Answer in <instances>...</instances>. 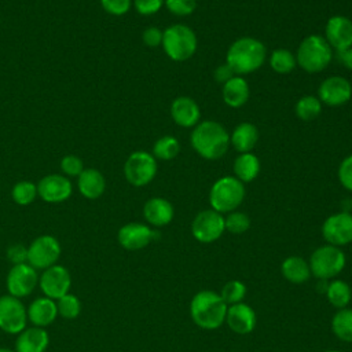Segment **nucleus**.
<instances>
[{
    "label": "nucleus",
    "mask_w": 352,
    "mask_h": 352,
    "mask_svg": "<svg viewBox=\"0 0 352 352\" xmlns=\"http://www.w3.org/2000/svg\"><path fill=\"white\" fill-rule=\"evenodd\" d=\"M190 143L198 155L205 160L214 161L227 153L230 135L220 122L206 120L194 126Z\"/></svg>",
    "instance_id": "obj_1"
},
{
    "label": "nucleus",
    "mask_w": 352,
    "mask_h": 352,
    "mask_svg": "<svg viewBox=\"0 0 352 352\" xmlns=\"http://www.w3.org/2000/svg\"><path fill=\"white\" fill-rule=\"evenodd\" d=\"M267 58L264 44L254 37L236 38L227 50L226 63L235 76H245L260 69Z\"/></svg>",
    "instance_id": "obj_2"
},
{
    "label": "nucleus",
    "mask_w": 352,
    "mask_h": 352,
    "mask_svg": "<svg viewBox=\"0 0 352 352\" xmlns=\"http://www.w3.org/2000/svg\"><path fill=\"white\" fill-rule=\"evenodd\" d=\"M228 305L213 290H201L191 298L190 316L204 330H216L226 323Z\"/></svg>",
    "instance_id": "obj_3"
},
{
    "label": "nucleus",
    "mask_w": 352,
    "mask_h": 352,
    "mask_svg": "<svg viewBox=\"0 0 352 352\" xmlns=\"http://www.w3.org/2000/svg\"><path fill=\"white\" fill-rule=\"evenodd\" d=\"M333 59V48L320 34L307 36L298 45L296 60L297 65L307 73L323 72Z\"/></svg>",
    "instance_id": "obj_4"
},
{
    "label": "nucleus",
    "mask_w": 352,
    "mask_h": 352,
    "mask_svg": "<svg viewBox=\"0 0 352 352\" xmlns=\"http://www.w3.org/2000/svg\"><path fill=\"white\" fill-rule=\"evenodd\" d=\"M161 45L172 60L183 62L195 54L198 40L190 26L184 23H175L162 32Z\"/></svg>",
    "instance_id": "obj_5"
},
{
    "label": "nucleus",
    "mask_w": 352,
    "mask_h": 352,
    "mask_svg": "<svg viewBox=\"0 0 352 352\" xmlns=\"http://www.w3.org/2000/svg\"><path fill=\"white\" fill-rule=\"evenodd\" d=\"M245 198V186L235 176L217 179L209 191L210 209L224 214L236 210Z\"/></svg>",
    "instance_id": "obj_6"
},
{
    "label": "nucleus",
    "mask_w": 352,
    "mask_h": 352,
    "mask_svg": "<svg viewBox=\"0 0 352 352\" xmlns=\"http://www.w3.org/2000/svg\"><path fill=\"white\" fill-rule=\"evenodd\" d=\"M346 263L345 253L338 246L333 245H322L314 250L309 257V268L311 274L316 279H334L338 274L342 272Z\"/></svg>",
    "instance_id": "obj_7"
},
{
    "label": "nucleus",
    "mask_w": 352,
    "mask_h": 352,
    "mask_svg": "<svg viewBox=\"0 0 352 352\" xmlns=\"http://www.w3.org/2000/svg\"><path fill=\"white\" fill-rule=\"evenodd\" d=\"M157 175V160L153 154L138 150L129 154L124 164V176L135 187H143L153 182Z\"/></svg>",
    "instance_id": "obj_8"
},
{
    "label": "nucleus",
    "mask_w": 352,
    "mask_h": 352,
    "mask_svg": "<svg viewBox=\"0 0 352 352\" xmlns=\"http://www.w3.org/2000/svg\"><path fill=\"white\" fill-rule=\"evenodd\" d=\"M62 253L59 241L54 235H40L28 246V264L36 270H45L58 263Z\"/></svg>",
    "instance_id": "obj_9"
},
{
    "label": "nucleus",
    "mask_w": 352,
    "mask_h": 352,
    "mask_svg": "<svg viewBox=\"0 0 352 352\" xmlns=\"http://www.w3.org/2000/svg\"><path fill=\"white\" fill-rule=\"evenodd\" d=\"M28 324V312L21 298L11 294L0 296V330L18 336Z\"/></svg>",
    "instance_id": "obj_10"
},
{
    "label": "nucleus",
    "mask_w": 352,
    "mask_h": 352,
    "mask_svg": "<svg viewBox=\"0 0 352 352\" xmlns=\"http://www.w3.org/2000/svg\"><path fill=\"white\" fill-rule=\"evenodd\" d=\"M224 231V216L213 209L201 210L191 223V234L201 243L217 241Z\"/></svg>",
    "instance_id": "obj_11"
},
{
    "label": "nucleus",
    "mask_w": 352,
    "mask_h": 352,
    "mask_svg": "<svg viewBox=\"0 0 352 352\" xmlns=\"http://www.w3.org/2000/svg\"><path fill=\"white\" fill-rule=\"evenodd\" d=\"M38 287L41 293L52 300H58L62 296L70 293L72 275L65 265L54 264L38 275Z\"/></svg>",
    "instance_id": "obj_12"
},
{
    "label": "nucleus",
    "mask_w": 352,
    "mask_h": 352,
    "mask_svg": "<svg viewBox=\"0 0 352 352\" xmlns=\"http://www.w3.org/2000/svg\"><path fill=\"white\" fill-rule=\"evenodd\" d=\"M36 286H38V274L36 268L28 263L11 265L6 278L8 294L22 300L23 297L30 296Z\"/></svg>",
    "instance_id": "obj_13"
},
{
    "label": "nucleus",
    "mask_w": 352,
    "mask_h": 352,
    "mask_svg": "<svg viewBox=\"0 0 352 352\" xmlns=\"http://www.w3.org/2000/svg\"><path fill=\"white\" fill-rule=\"evenodd\" d=\"M322 235L329 245L345 246L352 242V213L338 212L330 214L322 224Z\"/></svg>",
    "instance_id": "obj_14"
},
{
    "label": "nucleus",
    "mask_w": 352,
    "mask_h": 352,
    "mask_svg": "<svg viewBox=\"0 0 352 352\" xmlns=\"http://www.w3.org/2000/svg\"><path fill=\"white\" fill-rule=\"evenodd\" d=\"M158 238V232L144 223H126L117 232V241L125 250H140Z\"/></svg>",
    "instance_id": "obj_15"
},
{
    "label": "nucleus",
    "mask_w": 352,
    "mask_h": 352,
    "mask_svg": "<svg viewBox=\"0 0 352 352\" xmlns=\"http://www.w3.org/2000/svg\"><path fill=\"white\" fill-rule=\"evenodd\" d=\"M352 96L351 82L341 76H331L323 80L318 88V98L322 104L338 107L349 102Z\"/></svg>",
    "instance_id": "obj_16"
},
{
    "label": "nucleus",
    "mask_w": 352,
    "mask_h": 352,
    "mask_svg": "<svg viewBox=\"0 0 352 352\" xmlns=\"http://www.w3.org/2000/svg\"><path fill=\"white\" fill-rule=\"evenodd\" d=\"M72 182L65 175H47L37 183V195L48 204H60L70 198Z\"/></svg>",
    "instance_id": "obj_17"
},
{
    "label": "nucleus",
    "mask_w": 352,
    "mask_h": 352,
    "mask_svg": "<svg viewBox=\"0 0 352 352\" xmlns=\"http://www.w3.org/2000/svg\"><path fill=\"white\" fill-rule=\"evenodd\" d=\"M324 38L329 45L342 52L352 47V21L344 15L330 16L324 28Z\"/></svg>",
    "instance_id": "obj_18"
},
{
    "label": "nucleus",
    "mask_w": 352,
    "mask_h": 352,
    "mask_svg": "<svg viewBox=\"0 0 352 352\" xmlns=\"http://www.w3.org/2000/svg\"><path fill=\"white\" fill-rule=\"evenodd\" d=\"M227 326L236 334H249L254 330L257 323V316L254 309L245 302H238L228 305L226 315Z\"/></svg>",
    "instance_id": "obj_19"
},
{
    "label": "nucleus",
    "mask_w": 352,
    "mask_h": 352,
    "mask_svg": "<svg viewBox=\"0 0 352 352\" xmlns=\"http://www.w3.org/2000/svg\"><path fill=\"white\" fill-rule=\"evenodd\" d=\"M26 312H28V322H30L36 327L45 329L47 326L52 324L58 318L56 301L45 296L37 297L29 304V307L26 308Z\"/></svg>",
    "instance_id": "obj_20"
},
{
    "label": "nucleus",
    "mask_w": 352,
    "mask_h": 352,
    "mask_svg": "<svg viewBox=\"0 0 352 352\" xmlns=\"http://www.w3.org/2000/svg\"><path fill=\"white\" fill-rule=\"evenodd\" d=\"M170 117L179 126L192 128L199 122L201 110L192 98L177 96L170 104Z\"/></svg>",
    "instance_id": "obj_21"
},
{
    "label": "nucleus",
    "mask_w": 352,
    "mask_h": 352,
    "mask_svg": "<svg viewBox=\"0 0 352 352\" xmlns=\"http://www.w3.org/2000/svg\"><path fill=\"white\" fill-rule=\"evenodd\" d=\"M144 220L153 227L168 226L175 216L173 205L161 197H153L143 205Z\"/></svg>",
    "instance_id": "obj_22"
},
{
    "label": "nucleus",
    "mask_w": 352,
    "mask_h": 352,
    "mask_svg": "<svg viewBox=\"0 0 352 352\" xmlns=\"http://www.w3.org/2000/svg\"><path fill=\"white\" fill-rule=\"evenodd\" d=\"M50 345V334L43 327H26L15 340V352H45Z\"/></svg>",
    "instance_id": "obj_23"
},
{
    "label": "nucleus",
    "mask_w": 352,
    "mask_h": 352,
    "mask_svg": "<svg viewBox=\"0 0 352 352\" xmlns=\"http://www.w3.org/2000/svg\"><path fill=\"white\" fill-rule=\"evenodd\" d=\"M77 187L84 198L96 199L102 197L106 190V179L98 169L87 168L80 173L77 179Z\"/></svg>",
    "instance_id": "obj_24"
},
{
    "label": "nucleus",
    "mask_w": 352,
    "mask_h": 352,
    "mask_svg": "<svg viewBox=\"0 0 352 352\" xmlns=\"http://www.w3.org/2000/svg\"><path fill=\"white\" fill-rule=\"evenodd\" d=\"M221 95L227 106L232 109L242 107L248 102L250 95L249 84L242 76H234L232 78H230L227 82L223 84Z\"/></svg>",
    "instance_id": "obj_25"
},
{
    "label": "nucleus",
    "mask_w": 352,
    "mask_h": 352,
    "mask_svg": "<svg viewBox=\"0 0 352 352\" xmlns=\"http://www.w3.org/2000/svg\"><path fill=\"white\" fill-rule=\"evenodd\" d=\"M258 140V131L252 122L238 124L230 135V144L241 154L250 153Z\"/></svg>",
    "instance_id": "obj_26"
},
{
    "label": "nucleus",
    "mask_w": 352,
    "mask_h": 352,
    "mask_svg": "<svg viewBox=\"0 0 352 352\" xmlns=\"http://www.w3.org/2000/svg\"><path fill=\"white\" fill-rule=\"evenodd\" d=\"M280 272L290 283H304L311 278V268L307 260L300 256H289L280 264Z\"/></svg>",
    "instance_id": "obj_27"
},
{
    "label": "nucleus",
    "mask_w": 352,
    "mask_h": 352,
    "mask_svg": "<svg viewBox=\"0 0 352 352\" xmlns=\"http://www.w3.org/2000/svg\"><path fill=\"white\" fill-rule=\"evenodd\" d=\"M234 176L241 180L242 183L253 182L260 173V160L256 154L250 153H241L232 165Z\"/></svg>",
    "instance_id": "obj_28"
},
{
    "label": "nucleus",
    "mask_w": 352,
    "mask_h": 352,
    "mask_svg": "<svg viewBox=\"0 0 352 352\" xmlns=\"http://www.w3.org/2000/svg\"><path fill=\"white\" fill-rule=\"evenodd\" d=\"M324 294L329 302L337 309L346 308L352 298L351 286L342 279H331V282L327 283V289Z\"/></svg>",
    "instance_id": "obj_29"
},
{
    "label": "nucleus",
    "mask_w": 352,
    "mask_h": 352,
    "mask_svg": "<svg viewBox=\"0 0 352 352\" xmlns=\"http://www.w3.org/2000/svg\"><path fill=\"white\" fill-rule=\"evenodd\" d=\"M331 330L341 341L352 342V308L337 309L331 318Z\"/></svg>",
    "instance_id": "obj_30"
},
{
    "label": "nucleus",
    "mask_w": 352,
    "mask_h": 352,
    "mask_svg": "<svg viewBox=\"0 0 352 352\" xmlns=\"http://www.w3.org/2000/svg\"><path fill=\"white\" fill-rule=\"evenodd\" d=\"M296 65V55L286 48H276L270 55V66L278 74H289Z\"/></svg>",
    "instance_id": "obj_31"
},
{
    "label": "nucleus",
    "mask_w": 352,
    "mask_h": 352,
    "mask_svg": "<svg viewBox=\"0 0 352 352\" xmlns=\"http://www.w3.org/2000/svg\"><path fill=\"white\" fill-rule=\"evenodd\" d=\"M180 151L179 140L172 135L161 136L155 140L153 146V155L155 160L161 161H170L173 160Z\"/></svg>",
    "instance_id": "obj_32"
},
{
    "label": "nucleus",
    "mask_w": 352,
    "mask_h": 352,
    "mask_svg": "<svg viewBox=\"0 0 352 352\" xmlns=\"http://www.w3.org/2000/svg\"><path fill=\"white\" fill-rule=\"evenodd\" d=\"M296 116L302 121H311L319 117L322 113V102L318 96L305 95L300 98L296 103Z\"/></svg>",
    "instance_id": "obj_33"
},
{
    "label": "nucleus",
    "mask_w": 352,
    "mask_h": 352,
    "mask_svg": "<svg viewBox=\"0 0 352 352\" xmlns=\"http://www.w3.org/2000/svg\"><path fill=\"white\" fill-rule=\"evenodd\" d=\"M37 197V184L29 182V180H22L14 184L11 190V198L14 199L15 204L21 206H28L30 205Z\"/></svg>",
    "instance_id": "obj_34"
},
{
    "label": "nucleus",
    "mask_w": 352,
    "mask_h": 352,
    "mask_svg": "<svg viewBox=\"0 0 352 352\" xmlns=\"http://www.w3.org/2000/svg\"><path fill=\"white\" fill-rule=\"evenodd\" d=\"M56 308L58 316L67 320H73L78 318V315L81 314V301L76 294L67 293L56 300Z\"/></svg>",
    "instance_id": "obj_35"
},
{
    "label": "nucleus",
    "mask_w": 352,
    "mask_h": 352,
    "mask_svg": "<svg viewBox=\"0 0 352 352\" xmlns=\"http://www.w3.org/2000/svg\"><path fill=\"white\" fill-rule=\"evenodd\" d=\"M220 297L224 300V302L227 305H232V304H238L242 302L245 296H246V286L242 280L238 279H232L228 280L220 290Z\"/></svg>",
    "instance_id": "obj_36"
},
{
    "label": "nucleus",
    "mask_w": 352,
    "mask_h": 352,
    "mask_svg": "<svg viewBox=\"0 0 352 352\" xmlns=\"http://www.w3.org/2000/svg\"><path fill=\"white\" fill-rule=\"evenodd\" d=\"M224 226H226V230L228 232L239 235V234H243L249 230L250 219L243 212L232 210V212L227 213V216L224 217Z\"/></svg>",
    "instance_id": "obj_37"
},
{
    "label": "nucleus",
    "mask_w": 352,
    "mask_h": 352,
    "mask_svg": "<svg viewBox=\"0 0 352 352\" xmlns=\"http://www.w3.org/2000/svg\"><path fill=\"white\" fill-rule=\"evenodd\" d=\"M166 10L177 16H187L197 8V0H165Z\"/></svg>",
    "instance_id": "obj_38"
},
{
    "label": "nucleus",
    "mask_w": 352,
    "mask_h": 352,
    "mask_svg": "<svg viewBox=\"0 0 352 352\" xmlns=\"http://www.w3.org/2000/svg\"><path fill=\"white\" fill-rule=\"evenodd\" d=\"M82 160L74 154L65 155L60 160V170L65 173V176H80V173L84 170Z\"/></svg>",
    "instance_id": "obj_39"
},
{
    "label": "nucleus",
    "mask_w": 352,
    "mask_h": 352,
    "mask_svg": "<svg viewBox=\"0 0 352 352\" xmlns=\"http://www.w3.org/2000/svg\"><path fill=\"white\" fill-rule=\"evenodd\" d=\"M100 4L107 14L121 16L131 10L132 0H100Z\"/></svg>",
    "instance_id": "obj_40"
},
{
    "label": "nucleus",
    "mask_w": 352,
    "mask_h": 352,
    "mask_svg": "<svg viewBox=\"0 0 352 352\" xmlns=\"http://www.w3.org/2000/svg\"><path fill=\"white\" fill-rule=\"evenodd\" d=\"M338 180L345 190L352 192V154L341 161L338 166Z\"/></svg>",
    "instance_id": "obj_41"
},
{
    "label": "nucleus",
    "mask_w": 352,
    "mask_h": 352,
    "mask_svg": "<svg viewBox=\"0 0 352 352\" xmlns=\"http://www.w3.org/2000/svg\"><path fill=\"white\" fill-rule=\"evenodd\" d=\"M6 256L12 265L28 263V246L22 243H14L7 248Z\"/></svg>",
    "instance_id": "obj_42"
},
{
    "label": "nucleus",
    "mask_w": 352,
    "mask_h": 352,
    "mask_svg": "<svg viewBox=\"0 0 352 352\" xmlns=\"http://www.w3.org/2000/svg\"><path fill=\"white\" fill-rule=\"evenodd\" d=\"M165 0H133V7L140 15H151L161 10Z\"/></svg>",
    "instance_id": "obj_43"
},
{
    "label": "nucleus",
    "mask_w": 352,
    "mask_h": 352,
    "mask_svg": "<svg viewBox=\"0 0 352 352\" xmlns=\"http://www.w3.org/2000/svg\"><path fill=\"white\" fill-rule=\"evenodd\" d=\"M142 40L147 47H158L162 43V30L157 26H148L143 30Z\"/></svg>",
    "instance_id": "obj_44"
},
{
    "label": "nucleus",
    "mask_w": 352,
    "mask_h": 352,
    "mask_svg": "<svg viewBox=\"0 0 352 352\" xmlns=\"http://www.w3.org/2000/svg\"><path fill=\"white\" fill-rule=\"evenodd\" d=\"M234 76H235V74H234L232 69H231L227 63L217 66V67L214 69V73H213L214 80H216L217 82H221V84L227 82V81H228L230 78H232Z\"/></svg>",
    "instance_id": "obj_45"
},
{
    "label": "nucleus",
    "mask_w": 352,
    "mask_h": 352,
    "mask_svg": "<svg viewBox=\"0 0 352 352\" xmlns=\"http://www.w3.org/2000/svg\"><path fill=\"white\" fill-rule=\"evenodd\" d=\"M340 59H341L342 65H344L346 69L352 70V47L348 48V50H345V51H342V52H340Z\"/></svg>",
    "instance_id": "obj_46"
},
{
    "label": "nucleus",
    "mask_w": 352,
    "mask_h": 352,
    "mask_svg": "<svg viewBox=\"0 0 352 352\" xmlns=\"http://www.w3.org/2000/svg\"><path fill=\"white\" fill-rule=\"evenodd\" d=\"M0 352H15V349H10V348H0Z\"/></svg>",
    "instance_id": "obj_47"
},
{
    "label": "nucleus",
    "mask_w": 352,
    "mask_h": 352,
    "mask_svg": "<svg viewBox=\"0 0 352 352\" xmlns=\"http://www.w3.org/2000/svg\"><path fill=\"white\" fill-rule=\"evenodd\" d=\"M323 352H342V351H338V349H327V351H323Z\"/></svg>",
    "instance_id": "obj_48"
}]
</instances>
